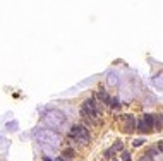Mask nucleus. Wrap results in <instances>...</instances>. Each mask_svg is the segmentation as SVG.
<instances>
[{
	"label": "nucleus",
	"mask_w": 163,
	"mask_h": 161,
	"mask_svg": "<svg viewBox=\"0 0 163 161\" xmlns=\"http://www.w3.org/2000/svg\"><path fill=\"white\" fill-rule=\"evenodd\" d=\"M69 137L74 139L76 142H81V144H88L90 142V132H88V129L84 125H74Z\"/></svg>",
	"instance_id": "nucleus-1"
},
{
	"label": "nucleus",
	"mask_w": 163,
	"mask_h": 161,
	"mask_svg": "<svg viewBox=\"0 0 163 161\" xmlns=\"http://www.w3.org/2000/svg\"><path fill=\"white\" fill-rule=\"evenodd\" d=\"M124 127H126V132H134V130L137 129V120L134 115H126L124 117Z\"/></svg>",
	"instance_id": "nucleus-2"
},
{
	"label": "nucleus",
	"mask_w": 163,
	"mask_h": 161,
	"mask_svg": "<svg viewBox=\"0 0 163 161\" xmlns=\"http://www.w3.org/2000/svg\"><path fill=\"white\" fill-rule=\"evenodd\" d=\"M96 99H101V101L105 103V105H108V106H110L112 98L108 96V93H106L105 89H100V91H98V94H96Z\"/></svg>",
	"instance_id": "nucleus-3"
},
{
	"label": "nucleus",
	"mask_w": 163,
	"mask_h": 161,
	"mask_svg": "<svg viewBox=\"0 0 163 161\" xmlns=\"http://www.w3.org/2000/svg\"><path fill=\"white\" fill-rule=\"evenodd\" d=\"M142 120L148 124V127L151 130H155V115H149V113H146V115H142Z\"/></svg>",
	"instance_id": "nucleus-4"
},
{
	"label": "nucleus",
	"mask_w": 163,
	"mask_h": 161,
	"mask_svg": "<svg viewBox=\"0 0 163 161\" xmlns=\"http://www.w3.org/2000/svg\"><path fill=\"white\" fill-rule=\"evenodd\" d=\"M137 130H139V132H142V134H144V132H151V129L148 127V124L142 120V118H139V120H137Z\"/></svg>",
	"instance_id": "nucleus-5"
},
{
	"label": "nucleus",
	"mask_w": 163,
	"mask_h": 161,
	"mask_svg": "<svg viewBox=\"0 0 163 161\" xmlns=\"http://www.w3.org/2000/svg\"><path fill=\"white\" fill-rule=\"evenodd\" d=\"M62 156H64V159H65V158H67V159H72L74 156H76V151H74L72 147H67V149L62 153Z\"/></svg>",
	"instance_id": "nucleus-6"
},
{
	"label": "nucleus",
	"mask_w": 163,
	"mask_h": 161,
	"mask_svg": "<svg viewBox=\"0 0 163 161\" xmlns=\"http://www.w3.org/2000/svg\"><path fill=\"white\" fill-rule=\"evenodd\" d=\"M110 108H113V110H120L122 108V103L119 98H112V101H110Z\"/></svg>",
	"instance_id": "nucleus-7"
},
{
	"label": "nucleus",
	"mask_w": 163,
	"mask_h": 161,
	"mask_svg": "<svg viewBox=\"0 0 163 161\" xmlns=\"http://www.w3.org/2000/svg\"><path fill=\"white\" fill-rule=\"evenodd\" d=\"M112 149L115 151V153H122V151H124V146H122L120 140H115V144H113V147H112Z\"/></svg>",
	"instance_id": "nucleus-8"
},
{
	"label": "nucleus",
	"mask_w": 163,
	"mask_h": 161,
	"mask_svg": "<svg viewBox=\"0 0 163 161\" xmlns=\"http://www.w3.org/2000/svg\"><path fill=\"white\" fill-rule=\"evenodd\" d=\"M120 159L122 161H132L131 154H129V151H122V153H120Z\"/></svg>",
	"instance_id": "nucleus-9"
},
{
	"label": "nucleus",
	"mask_w": 163,
	"mask_h": 161,
	"mask_svg": "<svg viewBox=\"0 0 163 161\" xmlns=\"http://www.w3.org/2000/svg\"><path fill=\"white\" fill-rule=\"evenodd\" d=\"M146 154L149 156V158H153V156L158 154V149H155V147H151V149H149V147H148V149H146Z\"/></svg>",
	"instance_id": "nucleus-10"
},
{
	"label": "nucleus",
	"mask_w": 163,
	"mask_h": 161,
	"mask_svg": "<svg viewBox=\"0 0 163 161\" xmlns=\"http://www.w3.org/2000/svg\"><path fill=\"white\" fill-rule=\"evenodd\" d=\"M144 144V139H134L132 140V146H134V147H139V146H142Z\"/></svg>",
	"instance_id": "nucleus-11"
},
{
	"label": "nucleus",
	"mask_w": 163,
	"mask_h": 161,
	"mask_svg": "<svg viewBox=\"0 0 163 161\" xmlns=\"http://www.w3.org/2000/svg\"><path fill=\"white\" fill-rule=\"evenodd\" d=\"M113 154H115V151H113V149H108V151H105V158H106V159H108V158H112Z\"/></svg>",
	"instance_id": "nucleus-12"
},
{
	"label": "nucleus",
	"mask_w": 163,
	"mask_h": 161,
	"mask_svg": "<svg viewBox=\"0 0 163 161\" xmlns=\"http://www.w3.org/2000/svg\"><path fill=\"white\" fill-rule=\"evenodd\" d=\"M156 149H158V151H161V153H163V142H158V147H156Z\"/></svg>",
	"instance_id": "nucleus-13"
},
{
	"label": "nucleus",
	"mask_w": 163,
	"mask_h": 161,
	"mask_svg": "<svg viewBox=\"0 0 163 161\" xmlns=\"http://www.w3.org/2000/svg\"><path fill=\"white\" fill-rule=\"evenodd\" d=\"M139 161H151V158H146V156H142V158H141Z\"/></svg>",
	"instance_id": "nucleus-14"
},
{
	"label": "nucleus",
	"mask_w": 163,
	"mask_h": 161,
	"mask_svg": "<svg viewBox=\"0 0 163 161\" xmlns=\"http://www.w3.org/2000/svg\"><path fill=\"white\" fill-rule=\"evenodd\" d=\"M43 161H52V159H50V158H48V156H45V158H43Z\"/></svg>",
	"instance_id": "nucleus-15"
},
{
	"label": "nucleus",
	"mask_w": 163,
	"mask_h": 161,
	"mask_svg": "<svg viewBox=\"0 0 163 161\" xmlns=\"http://www.w3.org/2000/svg\"><path fill=\"white\" fill-rule=\"evenodd\" d=\"M53 161H65L64 158H57V159H53Z\"/></svg>",
	"instance_id": "nucleus-16"
},
{
	"label": "nucleus",
	"mask_w": 163,
	"mask_h": 161,
	"mask_svg": "<svg viewBox=\"0 0 163 161\" xmlns=\"http://www.w3.org/2000/svg\"><path fill=\"white\" fill-rule=\"evenodd\" d=\"M112 161H119V159H112Z\"/></svg>",
	"instance_id": "nucleus-17"
}]
</instances>
